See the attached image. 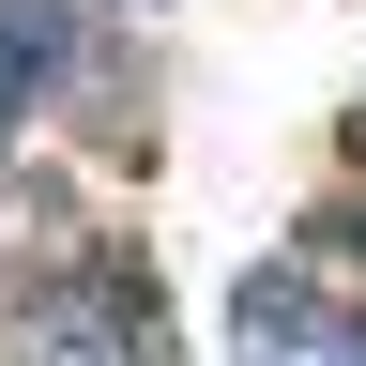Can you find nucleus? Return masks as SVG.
I'll return each instance as SVG.
<instances>
[{
    "label": "nucleus",
    "mask_w": 366,
    "mask_h": 366,
    "mask_svg": "<svg viewBox=\"0 0 366 366\" xmlns=\"http://www.w3.org/2000/svg\"><path fill=\"white\" fill-rule=\"evenodd\" d=\"M61 61H76V16H61V0H0V122H31Z\"/></svg>",
    "instance_id": "1"
}]
</instances>
